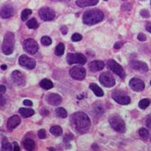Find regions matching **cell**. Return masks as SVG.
I'll list each match as a JSON object with an SVG mask.
<instances>
[{"label":"cell","instance_id":"47","mask_svg":"<svg viewBox=\"0 0 151 151\" xmlns=\"http://www.w3.org/2000/svg\"><path fill=\"white\" fill-rule=\"evenodd\" d=\"M1 68H2V70H6L7 69V65H2Z\"/></svg>","mask_w":151,"mask_h":151},{"label":"cell","instance_id":"38","mask_svg":"<svg viewBox=\"0 0 151 151\" xmlns=\"http://www.w3.org/2000/svg\"><path fill=\"white\" fill-rule=\"evenodd\" d=\"M137 39L140 40V41H145L146 40V36L143 33H140V34L137 35Z\"/></svg>","mask_w":151,"mask_h":151},{"label":"cell","instance_id":"11","mask_svg":"<svg viewBox=\"0 0 151 151\" xmlns=\"http://www.w3.org/2000/svg\"><path fill=\"white\" fill-rule=\"evenodd\" d=\"M19 64L21 66H22L23 68L31 70L35 67V60L33 58H30L29 57H27V55L23 54L22 56L19 58Z\"/></svg>","mask_w":151,"mask_h":151},{"label":"cell","instance_id":"45","mask_svg":"<svg viewBox=\"0 0 151 151\" xmlns=\"http://www.w3.org/2000/svg\"><path fill=\"white\" fill-rule=\"evenodd\" d=\"M0 91H1V94H3L4 93H5V91H6V87L4 86H0Z\"/></svg>","mask_w":151,"mask_h":151},{"label":"cell","instance_id":"27","mask_svg":"<svg viewBox=\"0 0 151 151\" xmlns=\"http://www.w3.org/2000/svg\"><path fill=\"white\" fill-rule=\"evenodd\" d=\"M50 133L53 134V136H59L63 134V130L58 126H53L50 128Z\"/></svg>","mask_w":151,"mask_h":151},{"label":"cell","instance_id":"43","mask_svg":"<svg viewBox=\"0 0 151 151\" xmlns=\"http://www.w3.org/2000/svg\"><path fill=\"white\" fill-rule=\"evenodd\" d=\"M13 150H15V151H19L20 150V147H19V145H17V142H14L13 143Z\"/></svg>","mask_w":151,"mask_h":151},{"label":"cell","instance_id":"10","mask_svg":"<svg viewBox=\"0 0 151 151\" xmlns=\"http://www.w3.org/2000/svg\"><path fill=\"white\" fill-rule=\"evenodd\" d=\"M69 73H70V76L72 78L76 80H79V81L83 80L86 76V69L82 67H79V66H76V67L71 68L69 71Z\"/></svg>","mask_w":151,"mask_h":151},{"label":"cell","instance_id":"20","mask_svg":"<svg viewBox=\"0 0 151 151\" xmlns=\"http://www.w3.org/2000/svg\"><path fill=\"white\" fill-rule=\"evenodd\" d=\"M76 4L81 8L91 7L99 4V0H76Z\"/></svg>","mask_w":151,"mask_h":151},{"label":"cell","instance_id":"48","mask_svg":"<svg viewBox=\"0 0 151 151\" xmlns=\"http://www.w3.org/2000/svg\"><path fill=\"white\" fill-rule=\"evenodd\" d=\"M57 1H68V0H57Z\"/></svg>","mask_w":151,"mask_h":151},{"label":"cell","instance_id":"24","mask_svg":"<svg viewBox=\"0 0 151 151\" xmlns=\"http://www.w3.org/2000/svg\"><path fill=\"white\" fill-rule=\"evenodd\" d=\"M40 86L41 88H43L44 90H49V89H52L53 87V84L51 81H49L48 79H44L42 80L40 83Z\"/></svg>","mask_w":151,"mask_h":151},{"label":"cell","instance_id":"46","mask_svg":"<svg viewBox=\"0 0 151 151\" xmlns=\"http://www.w3.org/2000/svg\"><path fill=\"white\" fill-rule=\"evenodd\" d=\"M0 98H1V106H4L5 104V99H4L3 94H1Z\"/></svg>","mask_w":151,"mask_h":151},{"label":"cell","instance_id":"2","mask_svg":"<svg viewBox=\"0 0 151 151\" xmlns=\"http://www.w3.org/2000/svg\"><path fill=\"white\" fill-rule=\"evenodd\" d=\"M104 17V12L99 9L88 10L83 15V22L88 26H92L100 22Z\"/></svg>","mask_w":151,"mask_h":151},{"label":"cell","instance_id":"51","mask_svg":"<svg viewBox=\"0 0 151 151\" xmlns=\"http://www.w3.org/2000/svg\"><path fill=\"white\" fill-rule=\"evenodd\" d=\"M104 1H107V0H104Z\"/></svg>","mask_w":151,"mask_h":151},{"label":"cell","instance_id":"12","mask_svg":"<svg viewBox=\"0 0 151 151\" xmlns=\"http://www.w3.org/2000/svg\"><path fill=\"white\" fill-rule=\"evenodd\" d=\"M40 17L43 21H52L55 17V12L52 8H43L39 11Z\"/></svg>","mask_w":151,"mask_h":151},{"label":"cell","instance_id":"41","mask_svg":"<svg viewBox=\"0 0 151 151\" xmlns=\"http://www.w3.org/2000/svg\"><path fill=\"white\" fill-rule=\"evenodd\" d=\"M122 42H117L116 44H115V45H114V49H120V48H122Z\"/></svg>","mask_w":151,"mask_h":151},{"label":"cell","instance_id":"22","mask_svg":"<svg viewBox=\"0 0 151 151\" xmlns=\"http://www.w3.org/2000/svg\"><path fill=\"white\" fill-rule=\"evenodd\" d=\"M19 113L23 117H29L33 116L35 114V111L31 109H24L21 108L19 109Z\"/></svg>","mask_w":151,"mask_h":151},{"label":"cell","instance_id":"18","mask_svg":"<svg viewBox=\"0 0 151 151\" xmlns=\"http://www.w3.org/2000/svg\"><path fill=\"white\" fill-rule=\"evenodd\" d=\"M104 68V63L102 62V61H93V62H91V63L89 64V68H90V70L93 72H99V71L102 70Z\"/></svg>","mask_w":151,"mask_h":151},{"label":"cell","instance_id":"21","mask_svg":"<svg viewBox=\"0 0 151 151\" xmlns=\"http://www.w3.org/2000/svg\"><path fill=\"white\" fill-rule=\"evenodd\" d=\"M90 89L94 92V94H95L96 96H98V97H102V96H104V91H103L102 89L99 86H97L96 84L91 83V85H90Z\"/></svg>","mask_w":151,"mask_h":151},{"label":"cell","instance_id":"31","mask_svg":"<svg viewBox=\"0 0 151 151\" xmlns=\"http://www.w3.org/2000/svg\"><path fill=\"white\" fill-rule=\"evenodd\" d=\"M32 13V11L30 9H24L22 12V15H21V17H22V20L23 22H26L27 19L28 18V17Z\"/></svg>","mask_w":151,"mask_h":151},{"label":"cell","instance_id":"50","mask_svg":"<svg viewBox=\"0 0 151 151\" xmlns=\"http://www.w3.org/2000/svg\"><path fill=\"white\" fill-rule=\"evenodd\" d=\"M150 85H151V81H150Z\"/></svg>","mask_w":151,"mask_h":151},{"label":"cell","instance_id":"16","mask_svg":"<svg viewBox=\"0 0 151 151\" xmlns=\"http://www.w3.org/2000/svg\"><path fill=\"white\" fill-rule=\"evenodd\" d=\"M46 101L53 106H58L62 103V97L58 94H49L46 96Z\"/></svg>","mask_w":151,"mask_h":151},{"label":"cell","instance_id":"26","mask_svg":"<svg viewBox=\"0 0 151 151\" xmlns=\"http://www.w3.org/2000/svg\"><path fill=\"white\" fill-rule=\"evenodd\" d=\"M55 113H56V115L58 117H61V118H66V117H68V113H67V111L65 109L63 108H58L55 110Z\"/></svg>","mask_w":151,"mask_h":151},{"label":"cell","instance_id":"1","mask_svg":"<svg viewBox=\"0 0 151 151\" xmlns=\"http://www.w3.org/2000/svg\"><path fill=\"white\" fill-rule=\"evenodd\" d=\"M72 127L79 133H85L88 132L91 127V120L86 114L82 112H77L72 115L71 117Z\"/></svg>","mask_w":151,"mask_h":151},{"label":"cell","instance_id":"8","mask_svg":"<svg viewBox=\"0 0 151 151\" xmlns=\"http://www.w3.org/2000/svg\"><path fill=\"white\" fill-rule=\"evenodd\" d=\"M99 82L105 87H113L115 86V79L110 72H103L99 76Z\"/></svg>","mask_w":151,"mask_h":151},{"label":"cell","instance_id":"7","mask_svg":"<svg viewBox=\"0 0 151 151\" xmlns=\"http://www.w3.org/2000/svg\"><path fill=\"white\" fill-rule=\"evenodd\" d=\"M107 67L110 69L112 72H113L115 74H117L118 76H120L122 79H124L125 76H126V73L125 71L123 70V68L122 67L121 65H119L117 63V62L113 59H110L108 61L107 63Z\"/></svg>","mask_w":151,"mask_h":151},{"label":"cell","instance_id":"40","mask_svg":"<svg viewBox=\"0 0 151 151\" xmlns=\"http://www.w3.org/2000/svg\"><path fill=\"white\" fill-rule=\"evenodd\" d=\"M23 104H24V105L26 106H32V104H33V103L31 102L30 100H29V99L24 100V101H23Z\"/></svg>","mask_w":151,"mask_h":151},{"label":"cell","instance_id":"5","mask_svg":"<svg viewBox=\"0 0 151 151\" xmlns=\"http://www.w3.org/2000/svg\"><path fill=\"white\" fill-rule=\"evenodd\" d=\"M112 98L118 104H122V105H127L131 102V99L129 95L124 91L121 90H116L113 92L112 94Z\"/></svg>","mask_w":151,"mask_h":151},{"label":"cell","instance_id":"49","mask_svg":"<svg viewBox=\"0 0 151 151\" xmlns=\"http://www.w3.org/2000/svg\"><path fill=\"white\" fill-rule=\"evenodd\" d=\"M122 1H127V0H122Z\"/></svg>","mask_w":151,"mask_h":151},{"label":"cell","instance_id":"44","mask_svg":"<svg viewBox=\"0 0 151 151\" xmlns=\"http://www.w3.org/2000/svg\"><path fill=\"white\" fill-rule=\"evenodd\" d=\"M146 30L147 31H149L150 33H151V22H149L147 23V25H146Z\"/></svg>","mask_w":151,"mask_h":151},{"label":"cell","instance_id":"29","mask_svg":"<svg viewBox=\"0 0 151 151\" xmlns=\"http://www.w3.org/2000/svg\"><path fill=\"white\" fill-rule=\"evenodd\" d=\"M150 103L151 100L150 99H144L142 100H140V103H139V107L141 109H145L150 104Z\"/></svg>","mask_w":151,"mask_h":151},{"label":"cell","instance_id":"17","mask_svg":"<svg viewBox=\"0 0 151 151\" xmlns=\"http://www.w3.org/2000/svg\"><path fill=\"white\" fill-rule=\"evenodd\" d=\"M12 78L17 86H24L25 85V82H26L25 76L22 72H19V71H14L12 72Z\"/></svg>","mask_w":151,"mask_h":151},{"label":"cell","instance_id":"25","mask_svg":"<svg viewBox=\"0 0 151 151\" xmlns=\"http://www.w3.org/2000/svg\"><path fill=\"white\" fill-rule=\"evenodd\" d=\"M2 150H3L8 151H11L13 150L12 147V145L8 142V139H7L6 137H4V138H3V140H2Z\"/></svg>","mask_w":151,"mask_h":151},{"label":"cell","instance_id":"32","mask_svg":"<svg viewBox=\"0 0 151 151\" xmlns=\"http://www.w3.org/2000/svg\"><path fill=\"white\" fill-rule=\"evenodd\" d=\"M41 44L45 46H49L52 44V40L49 36L45 35V36H43L41 38Z\"/></svg>","mask_w":151,"mask_h":151},{"label":"cell","instance_id":"34","mask_svg":"<svg viewBox=\"0 0 151 151\" xmlns=\"http://www.w3.org/2000/svg\"><path fill=\"white\" fill-rule=\"evenodd\" d=\"M38 136L40 139H45L47 137V134L45 129H40L39 132H38Z\"/></svg>","mask_w":151,"mask_h":151},{"label":"cell","instance_id":"4","mask_svg":"<svg viewBox=\"0 0 151 151\" xmlns=\"http://www.w3.org/2000/svg\"><path fill=\"white\" fill-rule=\"evenodd\" d=\"M109 124L111 127L115 130L117 132H126V124L123 119L120 117L118 115H113L109 118Z\"/></svg>","mask_w":151,"mask_h":151},{"label":"cell","instance_id":"15","mask_svg":"<svg viewBox=\"0 0 151 151\" xmlns=\"http://www.w3.org/2000/svg\"><path fill=\"white\" fill-rule=\"evenodd\" d=\"M13 14H14V8L10 4H6V5H4V7L1 8L0 15H1L2 18H9Z\"/></svg>","mask_w":151,"mask_h":151},{"label":"cell","instance_id":"19","mask_svg":"<svg viewBox=\"0 0 151 151\" xmlns=\"http://www.w3.org/2000/svg\"><path fill=\"white\" fill-rule=\"evenodd\" d=\"M21 123V118L17 115H14L12 117H9L8 120V128L10 130H13Z\"/></svg>","mask_w":151,"mask_h":151},{"label":"cell","instance_id":"33","mask_svg":"<svg viewBox=\"0 0 151 151\" xmlns=\"http://www.w3.org/2000/svg\"><path fill=\"white\" fill-rule=\"evenodd\" d=\"M139 135H140V137H141L142 139L146 140L148 137H149V132H148L146 129L140 128V131H139Z\"/></svg>","mask_w":151,"mask_h":151},{"label":"cell","instance_id":"30","mask_svg":"<svg viewBox=\"0 0 151 151\" xmlns=\"http://www.w3.org/2000/svg\"><path fill=\"white\" fill-rule=\"evenodd\" d=\"M27 26L30 29H35L38 27V22L35 18H31L27 22Z\"/></svg>","mask_w":151,"mask_h":151},{"label":"cell","instance_id":"6","mask_svg":"<svg viewBox=\"0 0 151 151\" xmlns=\"http://www.w3.org/2000/svg\"><path fill=\"white\" fill-rule=\"evenodd\" d=\"M86 58L82 53H68L67 55V63L69 65L77 64L84 65L86 63Z\"/></svg>","mask_w":151,"mask_h":151},{"label":"cell","instance_id":"13","mask_svg":"<svg viewBox=\"0 0 151 151\" xmlns=\"http://www.w3.org/2000/svg\"><path fill=\"white\" fill-rule=\"evenodd\" d=\"M131 67L134 70L140 72H146L149 70L147 64L144 62H141V61H132L131 62Z\"/></svg>","mask_w":151,"mask_h":151},{"label":"cell","instance_id":"42","mask_svg":"<svg viewBox=\"0 0 151 151\" xmlns=\"http://www.w3.org/2000/svg\"><path fill=\"white\" fill-rule=\"evenodd\" d=\"M146 126H147L148 128L151 129V117H148L146 119Z\"/></svg>","mask_w":151,"mask_h":151},{"label":"cell","instance_id":"37","mask_svg":"<svg viewBox=\"0 0 151 151\" xmlns=\"http://www.w3.org/2000/svg\"><path fill=\"white\" fill-rule=\"evenodd\" d=\"M140 15L145 18H149L150 17V12L146 10V9H143V10L140 11Z\"/></svg>","mask_w":151,"mask_h":151},{"label":"cell","instance_id":"14","mask_svg":"<svg viewBox=\"0 0 151 151\" xmlns=\"http://www.w3.org/2000/svg\"><path fill=\"white\" fill-rule=\"evenodd\" d=\"M129 86L134 91H142L145 89V83L143 81L138 78H132L130 81Z\"/></svg>","mask_w":151,"mask_h":151},{"label":"cell","instance_id":"23","mask_svg":"<svg viewBox=\"0 0 151 151\" xmlns=\"http://www.w3.org/2000/svg\"><path fill=\"white\" fill-rule=\"evenodd\" d=\"M23 145H24L25 149L27 150H33L35 147V143L34 140L28 138V139H26V140H24Z\"/></svg>","mask_w":151,"mask_h":151},{"label":"cell","instance_id":"3","mask_svg":"<svg viewBox=\"0 0 151 151\" xmlns=\"http://www.w3.org/2000/svg\"><path fill=\"white\" fill-rule=\"evenodd\" d=\"M14 44H15V35L12 32H7L4 36V43L2 46L3 53L6 55H10L14 50Z\"/></svg>","mask_w":151,"mask_h":151},{"label":"cell","instance_id":"35","mask_svg":"<svg viewBox=\"0 0 151 151\" xmlns=\"http://www.w3.org/2000/svg\"><path fill=\"white\" fill-rule=\"evenodd\" d=\"M81 39H82V35H81V34L75 33L74 35H72V41H74V42L80 41V40H81Z\"/></svg>","mask_w":151,"mask_h":151},{"label":"cell","instance_id":"28","mask_svg":"<svg viewBox=\"0 0 151 151\" xmlns=\"http://www.w3.org/2000/svg\"><path fill=\"white\" fill-rule=\"evenodd\" d=\"M65 47L63 43H59L58 45H57L56 49H55V54L57 56H63V53H64Z\"/></svg>","mask_w":151,"mask_h":151},{"label":"cell","instance_id":"39","mask_svg":"<svg viewBox=\"0 0 151 151\" xmlns=\"http://www.w3.org/2000/svg\"><path fill=\"white\" fill-rule=\"evenodd\" d=\"M61 32L63 35H67L68 32V28L67 27H61Z\"/></svg>","mask_w":151,"mask_h":151},{"label":"cell","instance_id":"9","mask_svg":"<svg viewBox=\"0 0 151 151\" xmlns=\"http://www.w3.org/2000/svg\"><path fill=\"white\" fill-rule=\"evenodd\" d=\"M23 48L27 53L33 55L35 53H37L38 49H39V45H38L37 42L33 39H27L23 43Z\"/></svg>","mask_w":151,"mask_h":151},{"label":"cell","instance_id":"36","mask_svg":"<svg viewBox=\"0 0 151 151\" xmlns=\"http://www.w3.org/2000/svg\"><path fill=\"white\" fill-rule=\"evenodd\" d=\"M132 8V4H124L122 6V11H129Z\"/></svg>","mask_w":151,"mask_h":151}]
</instances>
